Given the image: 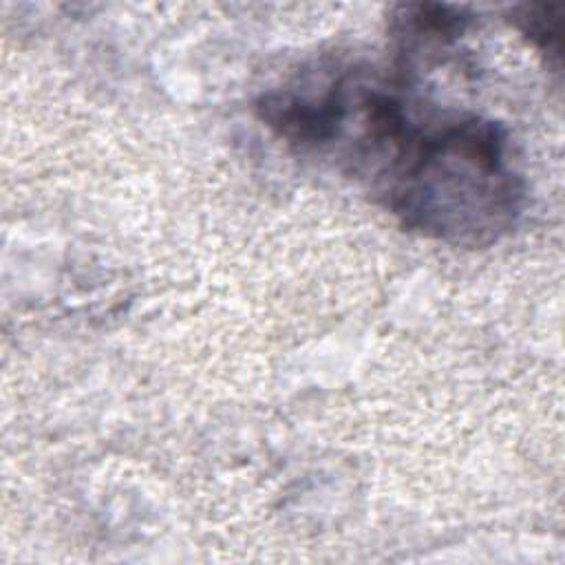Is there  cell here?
<instances>
[{
	"label": "cell",
	"instance_id": "cell-1",
	"mask_svg": "<svg viewBox=\"0 0 565 565\" xmlns=\"http://www.w3.org/2000/svg\"><path fill=\"white\" fill-rule=\"evenodd\" d=\"M256 113L285 143L331 161L422 236L486 247L523 212L525 183L508 130L426 102L404 71L342 68L265 93Z\"/></svg>",
	"mask_w": 565,
	"mask_h": 565
},
{
	"label": "cell",
	"instance_id": "cell-2",
	"mask_svg": "<svg viewBox=\"0 0 565 565\" xmlns=\"http://www.w3.org/2000/svg\"><path fill=\"white\" fill-rule=\"evenodd\" d=\"M519 29L543 51L561 57V7L532 4L523 7L519 18H514Z\"/></svg>",
	"mask_w": 565,
	"mask_h": 565
}]
</instances>
